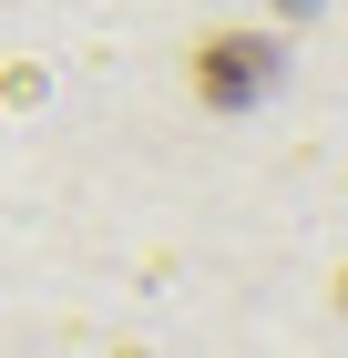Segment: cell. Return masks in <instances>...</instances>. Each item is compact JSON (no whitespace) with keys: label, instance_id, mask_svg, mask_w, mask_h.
<instances>
[{"label":"cell","instance_id":"obj_1","mask_svg":"<svg viewBox=\"0 0 348 358\" xmlns=\"http://www.w3.org/2000/svg\"><path fill=\"white\" fill-rule=\"evenodd\" d=\"M267 83H277V41L267 31H215V41H195V103L246 113Z\"/></svg>","mask_w":348,"mask_h":358}]
</instances>
